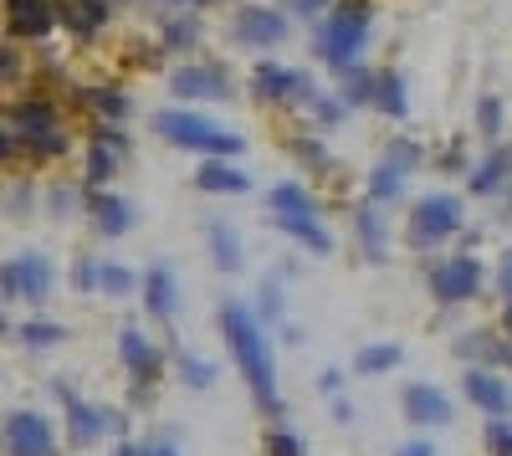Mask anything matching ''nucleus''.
I'll use <instances>...</instances> for the list:
<instances>
[{"label": "nucleus", "instance_id": "603ef678", "mask_svg": "<svg viewBox=\"0 0 512 456\" xmlns=\"http://www.w3.org/2000/svg\"><path fill=\"white\" fill-rule=\"evenodd\" d=\"M113 456H144V446L128 441V436H118V441H113Z\"/></svg>", "mask_w": 512, "mask_h": 456}, {"label": "nucleus", "instance_id": "864d4df0", "mask_svg": "<svg viewBox=\"0 0 512 456\" xmlns=\"http://www.w3.org/2000/svg\"><path fill=\"white\" fill-rule=\"evenodd\" d=\"M492 364H502V369H512V344H497V359Z\"/></svg>", "mask_w": 512, "mask_h": 456}, {"label": "nucleus", "instance_id": "5fc2aeb1", "mask_svg": "<svg viewBox=\"0 0 512 456\" xmlns=\"http://www.w3.org/2000/svg\"><path fill=\"white\" fill-rule=\"evenodd\" d=\"M507 334H512V303H507Z\"/></svg>", "mask_w": 512, "mask_h": 456}, {"label": "nucleus", "instance_id": "4468645a", "mask_svg": "<svg viewBox=\"0 0 512 456\" xmlns=\"http://www.w3.org/2000/svg\"><path fill=\"white\" fill-rule=\"evenodd\" d=\"M139 298H144V313L154 323H175V313H180V282H175V272H169V262H154L139 277Z\"/></svg>", "mask_w": 512, "mask_h": 456}, {"label": "nucleus", "instance_id": "a211bd4d", "mask_svg": "<svg viewBox=\"0 0 512 456\" xmlns=\"http://www.w3.org/2000/svg\"><path fill=\"white\" fill-rule=\"evenodd\" d=\"M108 436V410H98V405H88V400H67V441L77 446V451H88V446H98Z\"/></svg>", "mask_w": 512, "mask_h": 456}, {"label": "nucleus", "instance_id": "aec40b11", "mask_svg": "<svg viewBox=\"0 0 512 456\" xmlns=\"http://www.w3.org/2000/svg\"><path fill=\"white\" fill-rule=\"evenodd\" d=\"M205 241H210V262H216V272H226V277H236L241 267H246V257H241V236H236V226L231 221H205Z\"/></svg>", "mask_w": 512, "mask_h": 456}, {"label": "nucleus", "instance_id": "72a5a7b5", "mask_svg": "<svg viewBox=\"0 0 512 456\" xmlns=\"http://www.w3.org/2000/svg\"><path fill=\"white\" fill-rule=\"evenodd\" d=\"M251 313H256V323H262V328H267V323H282V313H287L282 282H267L262 293H256V308H251Z\"/></svg>", "mask_w": 512, "mask_h": 456}, {"label": "nucleus", "instance_id": "6ab92c4d", "mask_svg": "<svg viewBox=\"0 0 512 456\" xmlns=\"http://www.w3.org/2000/svg\"><path fill=\"white\" fill-rule=\"evenodd\" d=\"M195 185L205 195H246L251 190V175L236 170V159H205L200 170H195Z\"/></svg>", "mask_w": 512, "mask_h": 456}, {"label": "nucleus", "instance_id": "37998d69", "mask_svg": "<svg viewBox=\"0 0 512 456\" xmlns=\"http://www.w3.org/2000/svg\"><path fill=\"white\" fill-rule=\"evenodd\" d=\"M16 72H21V52L0 41V82H6V77H16Z\"/></svg>", "mask_w": 512, "mask_h": 456}, {"label": "nucleus", "instance_id": "79ce46f5", "mask_svg": "<svg viewBox=\"0 0 512 456\" xmlns=\"http://www.w3.org/2000/svg\"><path fill=\"white\" fill-rule=\"evenodd\" d=\"M93 267H98V257H77V267H72V287H77V293H93Z\"/></svg>", "mask_w": 512, "mask_h": 456}, {"label": "nucleus", "instance_id": "20e7f679", "mask_svg": "<svg viewBox=\"0 0 512 456\" xmlns=\"http://www.w3.org/2000/svg\"><path fill=\"white\" fill-rule=\"evenodd\" d=\"M57 287V267L47 252H21L11 262H0V303H31L41 308Z\"/></svg>", "mask_w": 512, "mask_h": 456}, {"label": "nucleus", "instance_id": "6e6d98bb", "mask_svg": "<svg viewBox=\"0 0 512 456\" xmlns=\"http://www.w3.org/2000/svg\"><path fill=\"white\" fill-rule=\"evenodd\" d=\"M507 154H512V149H507Z\"/></svg>", "mask_w": 512, "mask_h": 456}, {"label": "nucleus", "instance_id": "412c9836", "mask_svg": "<svg viewBox=\"0 0 512 456\" xmlns=\"http://www.w3.org/2000/svg\"><path fill=\"white\" fill-rule=\"evenodd\" d=\"M113 16V0H57V21H67L77 36H98Z\"/></svg>", "mask_w": 512, "mask_h": 456}, {"label": "nucleus", "instance_id": "c03bdc74", "mask_svg": "<svg viewBox=\"0 0 512 456\" xmlns=\"http://www.w3.org/2000/svg\"><path fill=\"white\" fill-rule=\"evenodd\" d=\"M497 293L512 303V252H502V267H497Z\"/></svg>", "mask_w": 512, "mask_h": 456}, {"label": "nucleus", "instance_id": "09e8293b", "mask_svg": "<svg viewBox=\"0 0 512 456\" xmlns=\"http://www.w3.org/2000/svg\"><path fill=\"white\" fill-rule=\"evenodd\" d=\"M395 456H436V446H431V441H405Z\"/></svg>", "mask_w": 512, "mask_h": 456}, {"label": "nucleus", "instance_id": "c85d7f7f", "mask_svg": "<svg viewBox=\"0 0 512 456\" xmlns=\"http://www.w3.org/2000/svg\"><path fill=\"white\" fill-rule=\"evenodd\" d=\"M11 339H16L21 349H31V354H47V349L67 344V328L52 323V318H26L21 328H11Z\"/></svg>", "mask_w": 512, "mask_h": 456}, {"label": "nucleus", "instance_id": "ddd939ff", "mask_svg": "<svg viewBox=\"0 0 512 456\" xmlns=\"http://www.w3.org/2000/svg\"><path fill=\"white\" fill-rule=\"evenodd\" d=\"M82 211H88L93 231H98V236H108V241H118V236H128V231L139 226L134 200H123V195H113V190H88Z\"/></svg>", "mask_w": 512, "mask_h": 456}, {"label": "nucleus", "instance_id": "423d86ee", "mask_svg": "<svg viewBox=\"0 0 512 456\" xmlns=\"http://www.w3.org/2000/svg\"><path fill=\"white\" fill-rule=\"evenodd\" d=\"M0 451L6 456H62V441L41 410H11L0 421Z\"/></svg>", "mask_w": 512, "mask_h": 456}, {"label": "nucleus", "instance_id": "bb28decb", "mask_svg": "<svg viewBox=\"0 0 512 456\" xmlns=\"http://www.w3.org/2000/svg\"><path fill=\"white\" fill-rule=\"evenodd\" d=\"M93 293H103V298L123 303V298H134V293H139V277H134V267L98 257V267H93Z\"/></svg>", "mask_w": 512, "mask_h": 456}, {"label": "nucleus", "instance_id": "dca6fc26", "mask_svg": "<svg viewBox=\"0 0 512 456\" xmlns=\"http://www.w3.org/2000/svg\"><path fill=\"white\" fill-rule=\"evenodd\" d=\"M57 26V0H6V31L21 41H41Z\"/></svg>", "mask_w": 512, "mask_h": 456}, {"label": "nucleus", "instance_id": "c756f323", "mask_svg": "<svg viewBox=\"0 0 512 456\" xmlns=\"http://www.w3.org/2000/svg\"><path fill=\"white\" fill-rule=\"evenodd\" d=\"M507 175H512V154H507V149H492L477 170H472V195H497V190L507 185Z\"/></svg>", "mask_w": 512, "mask_h": 456}, {"label": "nucleus", "instance_id": "f257e3e1", "mask_svg": "<svg viewBox=\"0 0 512 456\" xmlns=\"http://www.w3.org/2000/svg\"><path fill=\"white\" fill-rule=\"evenodd\" d=\"M221 339L241 369V380L256 400V410L262 416H282V390H277V354H272V339H267V328L256 323V313L236 298L221 303Z\"/></svg>", "mask_w": 512, "mask_h": 456}, {"label": "nucleus", "instance_id": "c9c22d12", "mask_svg": "<svg viewBox=\"0 0 512 456\" xmlns=\"http://www.w3.org/2000/svg\"><path fill=\"white\" fill-rule=\"evenodd\" d=\"M338 77H344V93H338V98H344L349 108H364V103L374 98V72H364V67H349V72H338Z\"/></svg>", "mask_w": 512, "mask_h": 456}, {"label": "nucleus", "instance_id": "6e6552de", "mask_svg": "<svg viewBox=\"0 0 512 456\" xmlns=\"http://www.w3.org/2000/svg\"><path fill=\"white\" fill-rule=\"evenodd\" d=\"M287 36H292V21L277 6H256L251 0V6H236V16H231V41L246 52H272Z\"/></svg>", "mask_w": 512, "mask_h": 456}, {"label": "nucleus", "instance_id": "a878e982", "mask_svg": "<svg viewBox=\"0 0 512 456\" xmlns=\"http://www.w3.org/2000/svg\"><path fill=\"white\" fill-rule=\"evenodd\" d=\"M267 205H272V216H323L318 211V195L308 185H297V180H282L267 190Z\"/></svg>", "mask_w": 512, "mask_h": 456}, {"label": "nucleus", "instance_id": "58836bf2", "mask_svg": "<svg viewBox=\"0 0 512 456\" xmlns=\"http://www.w3.org/2000/svg\"><path fill=\"white\" fill-rule=\"evenodd\" d=\"M267 456H308V441L287 431V426H272L267 431Z\"/></svg>", "mask_w": 512, "mask_h": 456}, {"label": "nucleus", "instance_id": "4c0bfd02", "mask_svg": "<svg viewBox=\"0 0 512 456\" xmlns=\"http://www.w3.org/2000/svg\"><path fill=\"white\" fill-rule=\"evenodd\" d=\"M477 134L482 139H497L502 134V98L497 93H482V103H477Z\"/></svg>", "mask_w": 512, "mask_h": 456}, {"label": "nucleus", "instance_id": "7ed1b4c3", "mask_svg": "<svg viewBox=\"0 0 512 456\" xmlns=\"http://www.w3.org/2000/svg\"><path fill=\"white\" fill-rule=\"evenodd\" d=\"M154 134L164 144L205 154V159H241L246 154V139L241 134H231L226 123L205 118V113H190V108H159L154 113Z\"/></svg>", "mask_w": 512, "mask_h": 456}, {"label": "nucleus", "instance_id": "cd10ccee", "mask_svg": "<svg viewBox=\"0 0 512 456\" xmlns=\"http://www.w3.org/2000/svg\"><path fill=\"white\" fill-rule=\"evenodd\" d=\"M400 364H405V349L400 344H364L354 354V375L359 380H379V375H395Z\"/></svg>", "mask_w": 512, "mask_h": 456}, {"label": "nucleus", "instance_id": "9b49d317", "mask_svg": "<svg viewBox=\"0 0 512 456\" xmlns=\"http://www.w3.org/2000/svg\"><path fill=\"white\" fill-rule=\"evenodd\" d=\"M415 164H420V144L395 139L390 149H384V159L369 170V200H374V205H390V200H400V195H405V180H410Z\"/></svg>", "mask_w": 512, "mask_h": 456}, {"label": "nucleus", "instance_id": "473e14b6", "mask_svg": "<svg viewBox=\"0 0 512 456\" xmlns=\"http://www.w3.org/2000/svg\"><path fill=\"white\" fill-rule=\"evenodd\" d=\"M175 380L185 390H210L216 385V364L200 359V354H175Z\"/></svg>", "mask_w": 512, "mask_h": 456}, {"label": "nucleus", "instance_id": "f03ea898", "mask_svg": "<svg viewBox=\"0 0 512 456\" xmlns=\"http://www.w3.org/2000/svg\"><path fill=\"white\" fill-rule=\"evenodd\" d=\"M369 31H374V0H333L313 36V52L323 67L349 72V67H359V57L369 47Z\"/></svg>", "mask_w": 512, "mask_h": 456}, {"label": "nucleus", "instance_id": "7c9ffc66", "mask_svg": "<svg viewBox=\"0 0 512 456\" xmlns=\"http://www.w3.org/2000/svg\"><path fill=\"white\" fill-rule=\"evenodd\" d=\"M88 103H93L98 123H123L128 113H134V98H128L123 88H113V82H98V88L88 93Z\"/></svg>", "mask_w": 512, "mask_h": 456}, {"label": "nucleus", "instance_id": "a19ab883", "mask_svg": "<svg viewBox=\"0 0 512 456\" xmlns=\"http://www.w3.org/2000/svg\"><path fill=\"white\" fill-rule=\"evenodd\" d=\"M11 159H26V139L0 123V164H11Z\"/></svg>", "mask_w": 512, "mask_h": 456}, {"label": "nucleus", "instance_id": "39448f33", "mask_svg": "<svg viewBox=\"0 0 512 456\" xmlns=\"http://www.w3.org/2000/svg\"><path fill=\"white\" fill-rule=\"evenodd\" d=\"M461 226H466L461 195H425V200H415V211H410L405 241L415 246V252H431V246L451 241Z\"/></svg>", "mask_w": 512, "mask_h": 456}, {"label": "nucleus", "instance_id": "0eeeda50", "mask_svg": "<svg viewBox=\"0 0 512 456\" xmlns=\"http://www.w3.org/2000/svg\"><path fill=\"white\" fill-rule=\"evenodd\" d=\"M251 93H256V103H297V108H308L323 88L313 82V72H303V67L256 62V72H251Z\"/></svg>", "mask_w": 512, "mask_h": 456}, {"label": "nucleus", "instance_id": "e433bc0d", "mask_svg": "<svg viewBox=\"0 0 512 456\" xmlns=\"http://www.w3.org/2000/svg\"><path fill=\"white\" fill-rule=\"evenodd\" d=\"M287 149H292L297 159H303V164H313V175H333V154H328L318 139H292Z\"/></svg>", "mask_w": 512, "mask_h": 456}, {"label": "nucleus", "instance_id": "f8f14e48", "mask_svg": "<svg viewBox=\"0 0 512 456\" xmlns=\"http://www.w3.org/2000/svg\"><path fill=\"white\" fill-rule=\"evenodd\" d=\"M169 93L190 98V103H226V98H236L226 67H216V62H185V67H175V72H169Z\"/></svg>", "mask_w": 512, "mask_h": 456}, {"label": "nucleus", "instance_id": "4be33fe9", "mask_svg": "<svg viewBox=\"0 0 512 456\" xmlns=\"http://www.w3.org/2000/svg\"><path fill=\"white\" fill-rule=\"evenodd\" d=\"M354 231H359V252H364V262H384V257H390V252H384L390 231H384V211H379L374 200L354 205Z\"/></svg>", "mask_w": 512, "mask_h": 456}, {"label": "nucleus", "instance_id": "b1692460", "mask_svg": "<svg viewBox=\"0 0 512 456\" xmlns=\"http://www.w3.org/2000/svg\"><path fill=\"white\" fill-rule=\"evenodd\" d=\"M0 123H6V129H16V134H41V129H62V113H57L52 103L31 98V103H11L6 113H0Z\"/></svg>", "mask_w": 512, "mask_h": 456}, {"label": "nucleus", "instance_id": "f3484780", "mask_svg": "<svg viewBox=\"0 0 512 456\" xmlns=\"http://www.w3.org/2000/svg\"><path fill=\"white\" fill-rule=\"evenodd\" d=\"M461 390H466V400H472L482 416H502V410L512 405V390L502 385V375H492V369H466L461 375Z\"/></svg>", "mask_w": 512, "mask_h": 456}, {"label": "nucleus", "instance_id": "8fccbe9b", "mask_svg": "<svg viewBox=\"0 0 512 456\" xmlns=\"http://www.w3.org/2000/svg\"><path fill=\"white\" fill-rule=\"evenodd\" d=\"M164 6H175V11H185V16H200L210 0H164Z\"/></svg>", "mask_w": 512, "mask_h": 456}, {"label": "nucleus", "instance_id": "5701e85b", "mask_svg": "<svg viewBox=\"0 0 512 456\" xmlns=\"http://www.w3.org/2000/svg\"><path fill=\"white\" fill-rule=\"evenodd\" d=\"M272 226H277L282 236H292L297 246H308L313 257H328V252H333V236H328L323 216H272Z\"/></svg>", "mask_w": 512, "mask_h": 456}, {"label": "nucleus", "instance_id": "ea45409f", "mask_svg": "<svg viewBox=\"0 0 512 456\" xmlns=\"http://www.w3.org/2000/svg\"><path fill=\"white\" fill-rule=\"evenodd\" d=\"M487 451L492 456H512V421L507 416H487Z\"/></svg>", "mask_w": 512, "mask_h": 456}, {"label": "nucleus", "instance_id": "f704fd0d", "mask_svg": "<svg viewBox=\"0 0 512 456\" xmlns=\"http://www.w3.org/2000/svg\"><path fill=\"white\" fill-rule=\"evenodd\" d=\"M308 113H313V123H318V129H338V123L349 118V103L338 98V93H318V98L308 103Z\"/></svg>", "mask_w": 512, "mask_h": 456}, {"label": "nucleus", "instance_id": "9d476101", "mask_svg": "<svg viewBox=\"0 0 512 456\" xmlns=\"http://www.w3.org/2000/svg\"><path fill=\"white\" fill-rule=\"evenodd\" d=\"M118 359H123L128 375H134L139 395H149V390L164 380V349L144 334V328H134V323L118 328Z\"/></svg>", "mask_w": 512, "mask_h": 456}, {"label": "nucleus", "instance_id": "2f4dec72", "mask_svg": "<svg viewBox=\"0 0 512 456\" xmlns=\"http://www.w3.org/2000/svg\"><path fill=\"white\" fill-rule=\"evenodd\" d=\"M159 41H164V52H190L195 41H200V21H195V16H185V11H175V16L164 21Z\"/></svg>", "mask_w": 512, "mask_h": 456}, {"label": "nucleus", "instance_id": "2eb2a0df", "mask_svg": "<svg viewBox=\"0 0 512 456\" xmlns=\"http://www.w3.org/2000/svg\"><path fill=\"white\" fill-rule=\"evenodd\" d=\"M400 405H405V421H410V426H446V421L456 416V410H451V395L436 390V385H425V380L405 385Z\"/></svg>", "mask_w": 512, "mask_h": 456}, {"label": "nucleus", "instance_id": "49530a36", "mask_svg": "<svg viewBox=\"0 0 512 456\" xmlns=\"http://www.w3.org/2000/svg\"><path fill=\"white\" fill-rule=\"evenodd\" d=\"M318 390L333 400V395H344V375H338V369H323V380H318Z\"/></svg>", "mask_w": 512, "mask_h": 456}, {"label": "nucleus", "instance_id": "a18cd8bd", "mask_svg": "<svg viewBox=\"0 0 512 456\" xmlns=\"http://www.w3.org/2000/svg\"><path fill=\"white\" fill-rule=\"evenodd\" d=\"M287 6H292L297 16H308V21H313V16H323V11L333 6V0H287Z\"/></svg>", "mask_w": 512, "mask_h": 456}, {"label": "nucleus", "instance_id": "393cba45", "mask_svg": "<svg viewBox=\"0 0 512 456\" xmlns=\"http://www.w3.org/2000/svg\"><path fill=\"white\" fill-rule=\"evenodd\" d=\"M384 118H410V93H405V77L395 67L374 72V98H369Z\"/></svg>", "mask_w": 512, "mask_h": 456}, {"label": "nucleus", "instance_id": "de8ad7c7", "mask_svg": "<svg viewBox=\"0 0 512 456\" xmlns=\"http://www.w3.org/2000/svg\"><path fill=\"white\" fill-rule=\"evenodd\" d=\"M144 456H180V446L169 441V436H159V441H149V446H144Z\"/></svg>", "mask_w": 512, "mask_h": 456}, {"label": "nucleus", "instance_id": "3c124183", "mask_svg": "<svg viewBox=\"0 0 512 456\" xmlns=\"http://www.w3.org/2000/svg\"><path fill=\"white\" fill-rule=\"evenodd\" d=\"M333 421H344V426L354 421V405H349L344 395H333Z\"/></svg>", "mask_w": 512, "mask_h": 456}, {"label": "nucleus", "instance_id": "1a4fd4ad", "mask_svg": "<svg viewBox=\"0 0 512 456\" xmlns=\"http://www.w3.org/2000/svg\"><path fill=\"white\" fill-rule=\"evenodd\" d=\"M482 282H487V272H482V262H477L472 252H456V257H446V262L431 267V293H436V303H446V308L472 303V298L482 293Z\"/></svg>", "mask_w": 512, "mask_h": 456}]
</instances>
